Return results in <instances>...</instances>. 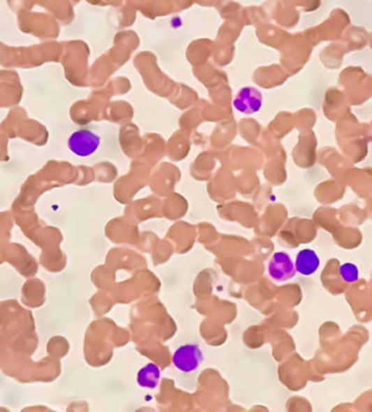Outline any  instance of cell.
Returning <instances> with one entry per match:
<instances>
[{
    "mask_svg": "<svg viewBox=\"0 0 372 412\" xmlns=\"http://www.w3.org/2000/svg\"><path fill=\"white\" fill-rule=\"evenodd\" d=\"M320 267V259L313 249H303L296 256L295 267L297 272L308 277L317 272Z\"/></svg>",
    "mask_w": 372,
    "mask_h": 412,
    "instance_id": "obj_5",
    "label": "cell"
},
{
    "mask_svg": "<svg viewBox=\"0 0 372 412\" xmlns=\"http://www.w3.org/2000/svg\"><path fill=\"white\" fill-rule=\"evenodd\" d=\"M340 274L343 280L348 283L356 282L359 277L357 265L354 263H344L341 265Z\"/></svg>",
    "mask_w": 372,
    "mask_h": 412,
    "instance_id": "obj_7",
    "label": "cell"
},
{
    "mask_svg": "<svg viewBox=\"0 0 372 412\" xmlns=\"http://www.w3.org/2000/svg\"><path fill=\"white\" fill-rule=\"evenodd\" d=\"M68 145L70 150L79 157H89L98 149L101 138L91 131L80 130L70 136Z\"/></svg>",
    "mask_w": 372,
    "mask_h": 412,
    "instance_id": "obj_2",
    "label": "cell"
},
{
    "mask_svg": "<svg viewBox=\"0 0 372 412\" xmlns=\"http://www.w3.org/2000/svg\"><path fill=\"white\" fill-rule=\"evenodd\" d=\"M202 361V351L200 347L194 344L182 345L173 353V366L183 373H191L198 370Z\"/></svg>",
    "mask_w": 372,
    "mask_h": 412,
    "instance_id": "obj_1",
    "label": "cell"
},
{
    "mask_svg": "<svg viewBox=\"0 0 372 412\" xmlns=\"http://www.w3.org/2000/svg\"><path fill=\"white\" fill-rule=\"evenodd\" d=\"M233 106L237 111L246 115L258 112L262 106V96L254 87L241 89L233 101Z\"/></svg>",
    "mask_w": 372,
    "mask_h": 412,
    "instance_id": "obj_4",
    "label": "cell"
},
{
    "mask_svg": "<svg viewBox=\"0 0 372 412\" xmlns=\"http://www.w3.org/2000/svg\"><path fill=\"white\" fill-rule=\"evenodd\" d=\"M161 380V369L155 363H148L137 373V383L141 388H156Z\"/></svg>",
    "mask_w": 372,
    "mask_h": 412,
    "instance_id": "obj_6",
    "label": "cell"
},
{
    "mask_svg": "<svg viewBox=\"0 0 372 412\" xmlns=\"http://www.w3.org/2000/svg\"><path fill=\"white\" fill-rule=\"evenodd\" d=\"M268 272L276 282H285L294 277L296 267L288 253H276L269 263Z\"/></svg>",
    "mask_w": 372,
    "mask_h": 412,
    "instance_id": "obj_3",
    "label": "cell"
}]
</instances>
